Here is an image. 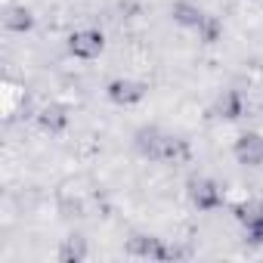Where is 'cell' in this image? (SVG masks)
Returning <instances> with one entry per match:
<instances>
[{
	"label": "cell",
	"mask_w": 263,
	"mask_h": 263,
	"mask_svg": "<svg viewBox=\"0 0 263 263\" xmlns=\"http://www.w3.org/2000/svg\"><path fill=\"white\" fill-rule=\"evenodd\" d=\"M99 47H102V37L99 34H78L71 41V50L78 56H93V53H99Z\"/></svg>",
	"instance_id": "cell-1"
}]
</instances>
